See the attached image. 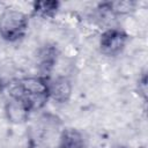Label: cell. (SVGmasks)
Listing matches in <instances>:
<instances>
[{
    "label": "cell",
    "mask_w": 148,
    "mask_h": 148,
    "mask_svg": "<svg viewBox=\"0 0 148 148\" xmlns=\"http://www.w3.org/2000/svg\"><path fill=\"white\" fill-rule=\"evenodd\" d=\"M136 6L135 1H111V2H103L99 5L101 8L114 14V15H126L134 10Z\"/></svg>",
    "instance_id": "ba28073f"
},
{
    "label": "cell",
    "mask_w": 148,
    "mask_h": 148,
    "mask_svg": "<svg viewBox=\"0 0 148 148\" xmlns=\"http://www.w3.org/2000/svg\"><path fill=\"white\" fill-rule=\"evenodd\" d=\"M49 82L50 80L45 75L25 76L16 81L9 95L18 97L30 112L38 111L50 99Z\"/></svg>",
    "instance_id": "6da1fadb"
},
{
    "label": "cell",
    "mask_w": 148,
    "mask_h": 148,
    "mask_svg": "<svg viewBox=\"0 0 148 148\" xmlns=\"http://www.w3.org/2000/svg\"><path fill=\"white\" fill-rule=\"evenodd\" d=\"M128 40L125 31L116 28H110L102 32L98 40L99 51L106 57H116L123 52Z\"/></svg>",
    "instance_id": "3957f363"
},
{
    "label": "cell",
    "mask_w": 148,
    "mask_h": 148,
    "mask_svg": "<svg viewBox=\"0 0 148 148\" xmlns=\"http://www.w3.org/2000/svg\"><path fill=\"white\" fill-rule=\"evenodd\" d=\"M138 86H139V92L142 94L143 98H146V95H147V75H146V73H142L141 77L138 81Z\"/></svg>",
    "instance_id": "9c48e42d"
},
{
    "label": "cell",
    "mask_w": 148,
    "mask_h": 148,
    "mask_svg": "<svg viewBox=\"0 0 148 148\" xmlns=\"http://www.w3.org/2000/svg\"><path fill=\"white\" fill-rule=\"evenodd\" d=\"M60 8V2L56 0H45V1H35L32 5V15L50 18L53 17Z\"/></svg>",
    "instance_id": "52a82bcc"
},
{
    "label": "cell",
    "mask_w": 148,
    "mask_h": 148,
    "mask_svg": "<svg viewBox=\"0 0 148 148\" xmlns=\"http://www.w3.org/2000/svg\"><path fill=\"white\" fill-rule=\"evenodd\" d=\"M5 110H6V114L9 121L15 123V124L24 123L28 119L29 113H30L25 104L18 97L14 95H9V99L6 103Z\"/></svg>",
    "instance_id": "8992f818"
},
{
    "label": "cell",
    "mask_w": 148,
    "mask_h": 148,
    "mask_svg": "<svg viewBox=\"0 0 148 148\" xmlns=\"http://www.w3.org/2000/svg\"><path fill=\"white\" fill-rule=\"evenodd\" d=\"M117 148H128V147H125V146H118Z\"/></svg>",
    "instance_id": "30bf717a"
},
{
    "label": "cell",
    "mask_w": 148,
    "mask_h": 148,
    "mask_svg": "<svg viewBox=\"0 0 148 148\" xmlns=\"http://www.w3.org/2000/svg\"><path fill=\"white\" fill-rule=\"evenodd\" d=\"M29 28V16L18 9L7 8L0 14V38L14 43L22 39Z\"/></svg>",
    "instance_id": "7a4b0ae2"
},
{
    "label": "cell",
    "mask_w": 148,
    "mask_h": 148,
    "mask_svg": "<svg viewBox=\"0 0 148 148\" xmlns=\"http://www.w3.org/2000/svg\"><path fill=\"white\" fill-rule=\"evenodd\" d=\"M72 82L66 76H58L49 82L50 98L58 103H66L72 95Z\"/></svg>",
    "instance_id": "277c9868"
},
{
    "label": "cell",
    "mask_w": 148,
    "mask_h": 148,
    "mask_svg": "<svg viewBox=\"0 0 148 148\" xmlns=\"http://www.w3.org/2000/svg\"><path fill=\"white\" fill-rule=\"evenodd\" d=\"M87 145L88 140L80 130L66 127L60 133L58 148H87Z\"/></svg>",
    "instance_id": "5b68a950"
}]
</instances>
